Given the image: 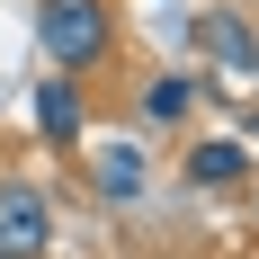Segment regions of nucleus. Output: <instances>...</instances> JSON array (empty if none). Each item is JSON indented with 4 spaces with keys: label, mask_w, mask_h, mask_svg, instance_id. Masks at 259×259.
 Returning <instances> with one entry per match:
<instances>
[{
    "label": "nucleus",
    "mask_w": 259,
    "mask_h": 259,
    "mask_svg": "<svg viewBox=\"0 0 259 259\" xmlns=\"http://www.w3.org/2000/svg\"><path fill=\"white\" fill-rule=\"evenodd\" d=\"M36 45L63 80H80L116 54V9L107 0H36Z\"/></svg>",
    "instance_id": "1"
},
{
    "label": "nucleus",
    "mask_w": 259,
    "mask_h": 259,
    "mask_svg": "<svg viewBox=\"0 0 259 259\" xmlns=\"http://www.w3.org/2000/svg\"><path fill=\"white\" fill-rule=\"evenodd\" d=\"M0 259H54V197L36 179H0Z\"/></svg>",
    "instance_id": "2"
},
{
    "label": "nucleus",
    "mask_w": 259,
    "mask_h": 259,
    "mask_svg": "<svg viewBox=\"0 0 259 259\" xmlns=\"http://www.w3.org/2000/svg\"><path fill=\"white\" fill-rule=\"evenodd\" d=\"M188 45L206 54V72H214V80H224V72L250 80V72H259V27L241 18V9H197V18H188Z\"/></svg>",
    "instance_id": "3"
},
{
    "label": "nucleus",
    "mask_w": 259,
    "mask_h": 259,
    "mask_svg": "<svg viewBox=\"0 0 259 259\" xmlns=\"http://www.w3.org/2000/svg\"><path fill=\"white\" fill-rule=\"evenodd\" d=\"M90 188H99L107 206H143V188H152V161H143V143H134V134L99 143V152H90Z\"/></svg>",
    "instance_id": "4"
},
{
    "label": "nucleus",
    "mask_w": 259,
    "mask_h": 259,
    "mask_svg": "<svg viewBox=\"0 0 259 259\" xmlns=\"http://www.w3.org/2000/svg\"><path fill=\"white\" fill-rule=\"evenodd\" d=\"M36 134H45L54 152H80V134H90V99H80V80H63V72L36 80Z\"/></svg>",
    "instance_id": "5"
},
{
    "label": "nucleus",
    "mask_w": 259,
    "mask_h": 259,
    "mask_svg": "<svg viewBox=\"0 0 259 259\" xmlns=\"http://www.w3.org/2000/svg\"><path fill=\"white\" fill-rule=\"evenodd\" d=\"M188 107H206V72H152L143 99H134V116L143 125H188Z\"/></svg>",
    "instance_id": "6"
},
{
    "label": "nucleus",
    "mask_w": 259,
    "mask_h": 259,
    "mask_svg": "<svg viewBox=\"0 0 259 259\" xmlns=\"http://www.w3.org/2000/svg\"><path fill=\"white\" fill-rule=\"evenodd\" d=\"M241 170H250V152H241V143H188V161H179V179L206 188V197L241 188Z\"/></svg>",
    "instance_id": "7"
},
{
    "label": "nucleus",
    "mask_w": 259,
    "mask_h": 259,
    "mask_svg": "<svg viewBox=\"0 0 259 259\" xmlns=\"http://www.w3.org/2000/svg\"><path fill=\"white\" fill-rule=\"evenodd\" d=\"M241 125H250V143H259V107H250V116H241Z\"/></svg>",
    "instance_id": "8"
},
{
    "label": "nucleus",
    "mask_w": 259,
    "mask_h": 259,
    "mask_svg": "<svg viewBox=\"0 0 259 259\" xmlns=\"http://www.w3.org/2000/svg\"><path fill=\"white\" fill-rule=\"evenodd\" d=\"M250 80H259V72H250Z\"/></svg>",
    "instance_id": "9"
}]
</instances>
